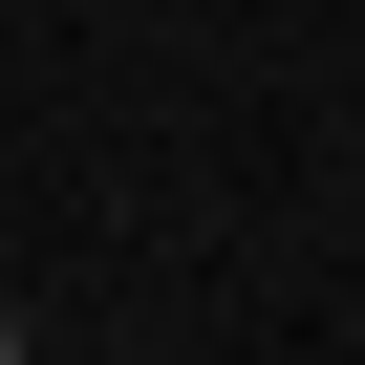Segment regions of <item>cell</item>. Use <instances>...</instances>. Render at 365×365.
<instances>
[{
    "mask_svg": "<svg viewBox=\"0 0 365 365\" xmlns=\"http://www.w3.org/2000/svg\"><path fill=\"white\" fill-rule=\"evenodd\" d=\"M22 344H43V322H22V279H0V365H22Z\"/></svg>",
    "mask_w": 365,
    "mask_h": 365,
    "instance_id": "1",
    "label": "cell"
}]
</instances>
